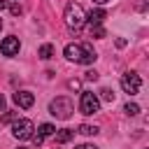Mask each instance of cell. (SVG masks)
<instances>
[{
    "label": "cell",
    "mask_w": 149,
    "mask_h": 149,
    "mask_svg": "<svg viewBox=\"0 0 149 149\" xmlns=\"http://www.w3.org/2000/svg\"><path fill=\"white\" fill-rule=\"evenodd\" d=\"M105 16H107L105 9H91V14L86 16V21H88L91 26H100V23L105 21Z\"/></svg>",
    "instance_id": "obj_10"
},
{
    "label": "cell",
    "mask_w": 149,
    "mask_h": 149,
    "mask_svg": "<svg viewBox=\"0 0 149 149\" xmlns=\"http://www.w3.org/2000/svg\"><path fill=\"white\" fill-rule=\"evenodd\" d=\"M65 23L70 26V28H74V30H79L81 26H84V21H86V12H84V7L81 5H77V2H68V7H65Z\"/></svg>",
    "instance_id": "obj_2"
},
{
    "label": "cell",
    "mask_w": 149,
    "mask_h": 149,
    "mask_svg": "<svg viewBox=\"0 0 149 149\" xmlns=\"http://www.w3.org/2000/svg\"><path fill=\"white\" fill-rule=\"evenodd\" d=\"M19 37H14V35H9V37H5L2 42H0V51L5 54V56H16L19 54Z\"/></svg>",
    "instance_id": "obj_7"
},
{
    "label": "cell",
    "mask_w": 149,
    "mask_h": 149,
    "mask_svg": "<svg viewBox=\"0 0 149 149\" xmlns=\"http://www.w3.org/2000/svg\"><path fill=\"white\" fill-rule=\"evenodd\" d=\"M65 58L72 61V63L88 65V63H93L98 56H95V51H93L91 44H86V42H72V44L65 47Z\"/></svg>",
    "instance_id": "obj_1"
},
{
    "label": "cell",
    "mask_w": 149,
    "mask_h": 149,
    "mask_svg": "<svg viewBox=\"0 0 149 149\" xmlns=\"http://www.w3.org/2000/svg\"><path fill=\"white\" fill-rule=\"evenodd\" d=\"M16 119V112H5L2 116H0V123H9V121H14Z\"/></svg>",
    "instance_id": "obj_16"
},
{
    "label": "cell",
    "mask_w": 149,
    "mask_h": 149,
    "mask_svg": "<svg viewBox=\"0 0 149 149\" xmlns=\"http://www.w3.org/2000/svg\"><path fill=\"white\" fill-rule=\"evenodd\" d=\"M19 149H23V147H19Z\"/></svg>",
    "instance_id": "obj_26"
},
{
    "label": "cell",
    "mask_w": 149,
    "mask_h": 149,
    "mask_svg": "<svg viewBox=\"0 0 149 149\" xmlns=\"http://www.w3.org/2000/svg\"><path fill=\"white\" fill-rule=\"evenodd\" d=\"M37 56H40L42 61H49V58L54 56V47H51V44H42L40 51H37Z\"/></svg>",
    "instance_id": "obj_12"
},
{
    "label": "cell",
    "mask_w": 149,
    "mask_h": 149,
    "mask_svg": "<svg viewBox=\"0 0 149 149\" xmlns=\"http://www.w3.org/2000/svg\"><path fill=\"white\" fill-rule=\"evenodd\" d=\"M33 130H35V126H33L30 119H16L14 126H12V135L16 140H30L33 137Z\"/></svg>",
    "instance_id": "obj_5"
},
{
    "label": "cell",
    "mask_w": 149,
    "mask_h": 149,
    "mask_svg": "<svg viewBox=\"0 0 149 149\" xmlns=\"http://www.w3.org/2000/svg\"><path fill=\"white\" fill-rule=\"evenodd\" d=\"M140 86H142V79H140L137 72H126V74H121V88H123L128 95H135V93L140 91Z\"/></svg>",
    "instance_id": "obj_6"
},
{
    "label": "cell",
    "mask_w": 149,
    "mask_h": 149,
    "mask_svg": "<svg viewBox=\"0 0 149 149\" xmlns=\"http://www.w3.org/2000/svg\"><path fill=\"white\" fill-rule=\"evenodd\" d=\"M123 112H126V114H130V116H135V114H137V112H140V107H137V105H135V102H128V105H126V107H123Z\"/></svg>",
    "instance_id": "obj_14"
},
{
    "label": "cell",
    "mask_w": 149,
    "mask_h": 149,
    "mask_svg": "<svg viewBox=\"0 0 149 149\" xmlns=\"http://www.w3.org/2000/svg\"><path fill=\"white\" fill-rule=\"evenodd\" d=\"M0 28H2V19H0Z\"/></svg>",
    "instance_id": "obj_25"
},
{
    "label": "cell",
    "mask_w": 149,
    "mask_h": 149,
    "mask_svg": "<svg viewBox=\"0 0 149 149\" xmlns=\"http://www.w3.org/2000/svg\"><path fill=\"white\" fill-rule=\"evenodd\" d=\"M74 149H98V147H93V144H79V147H74Z\"/></svg>",
    "instance_id": "obj_21"
},
{
    "label": "cell",
    "mask_w": 149,
    "mask_h": 149,
    "mask_svg": "<svg viewBox=\"0 0 149 149\" xmlns=\"http://www.w3.org/2000/svg\"><path fill=\"white\" fill-rule=\"evenodd\" d=\"M79 109H81V114H86V116H91V114H95V112L100 109V100H98V95H95L93 91H81V100H79Z\"/></svg>",
    "instance_id": "obj_4"
},
{
    "label": "cell",
    "mask_w": 149,
    "mask_h": 149,
    "mask_svg": "<svg viewBox=\"0 0 149 149\" xmlns=\"http://www.w3.org/2000/svg\"><path fill=\"white\" fill-rule=\"evenodd\" d=\"M77 133H81V135H95V133H98V128H95V126H88V123H81Z\"/></svg>",
    "instance_id": "obj_13"
},
{
    "label": "cell",
    "mask_w": 149,
    "mask_h": 149,
    "mask_svg": "<svg viewBox=\"0 0 149 149\" xmlns=\"http://www.w3.org/2000/svg\"><path fill=\"white\" fill-rule=\"evenodd\" d=\"M68 86H70V88H79V86H81V81H79V79H70V84H68Z\"/></svg>",
    "instance_id": "obj_19"
},
{
    "label": "cell",
    "mask_w": 149,
    "mask_h": 149,
    "mask_svg": "<svg viewBox=\"0 0 149 149\" xmlns=\"http://www.w3.org/2000/svg\"><path fill=\"white\" fill-rule=\"evenodd\" d=\"M12 100H14L21 109H28V107L35 105V95H33L30 91H16V93L12 95Z\"/></svg>",
    "instance_id": "obj_8"
},
{
    "label": "cell",
    "mask_w": 149,
    "mask_h": 149,
    "mask_svg": "<svg viewBox=\"0 0 149 149\" xmlns=\"http://www.w3.org/2000/svg\"><path fill=\"white\" fill-rule=\"evenodd\" d=\"M91 35L100 40V37H105V28H100V26H91Z\"/></svg>",
    "instance_id": "obj_15"
},
{
    "label": "cell",
    "mask_w": 149,
    "mask_h": 149,
    "mask_svg": "<svg viewBox=\"0 0 149 149\" xmlns=\"http://www.w3.org/2000/svg\"><path fill=\"white\" fill-rule=\"evenodd\" d=\"M95 5H105V2H109V0H93Z\"/></svg>",
    "instance_id": "obj_24"
},
{
    "label": "cell",
    "mask_w": 149,
    "mask_h": 149,
    "mask_svg": "<svg viewBox=\"0 0 149 149\" xmlns=\"http://www.w3.org/2000/svg\"><path fill=\"white\" fill-rule=\"evenodd\" d=\"M49 112L56 116V119H70L72 116V112H74V107H72V102H70V98H56V100H51V105H49Z\"/></svg>",
    "instance_id": "obj_3"
},
{
    "label": "cell",
    "mask_w": 149,
    "mask_h": 149,
    "mask_svg": "<svg viewBox=\"0 0 149 149\" xmlns=\"http://www.w3.org/2000/svg\"><path fill=\"white\" fill-rule=\"evenodd\" d=\"M54 135H56V142H58V144H65V142H70V140L74 137V130H72V128H61V130L54 133Z\"/></svg>",
    "instance_id": "obj_11"
},
{
    "label": "cell",
    "mask_w": 149,
    "mask_h": 149,
    "mask_svg": "<svg viewBox=\"0 0 149 149\" xmlns=\"http://www.w3.org/2000/svg\"><path fill=\"white\" fill-rule=\"evenodd\" d=\"M54 133H56V128H54L51 123H42V126H40V133L33 135V140H35V144H42V140L49 137V135H54Z\"/></svg>",
    "instance_id": "obj_9"
},
{
    "label": "cell",
    "mask_w": 149,
    "mask_h": 149,
    "mask_svg": "<svg viewBox=\"0 0 149 149\" xmlns=\"http://www.w3.org/2000/svg\"><path fill=\"white\" fill-rule=\"evenodd\" d=\"M86 79H88V81H95V79H98V72H95V70H88V72H86Z\"/></svg>",
    "instance_id": "obj_18"
},
{
    "label": "cell",
    "mask_w": 149,
    "mask_h": 149,
    "mask_svg": "<svg viewBox=\"0 0 149 149\" xmlns=\"http://www.w3.org/2000/svg\"><path fill=\"white\" fill-rule=\"evenodd\" d=\"M0 112H5V95L0 93Z\"/></svg>",
    "instance_id": "obj_22"
},
{
    "label": "cell",
    "mask_w": 149,
    "mask_h": 149,
    "mask_svg": "<svg viewBox=\"0 0 149 149\" xmlns=\"http://www.w3.org/2000/svg\"><path fill=\"white\" fill-rule=\"evenodd\" d=\"M100 93H102V100H107V102L114 100V91H112V88H102Z\"/></svg>",
    "instance_id": "obj_17"
},
{
    "label": "cell",
    "mask_w": 149,
    "mask_h": 149,
    "mask_svg": "<svg viewBox=\"0 0 149 149\" xmlns=\"http://www.w3.org/2000/svg\"><path fill=\"white\" fill-rule=\"evenodd\" d=\"M9 12H12V14H21V7H19V5H12Z\"/></svg>",
    "instance_id": "obj_20"
},
{
    "label": "cell",
    "mask_w": 149,
    "mask_h": 149,
    "mask_svg": "<svg viewBox=\"0 0 149 149\" xmlns=\"http://www.w3.org/2000/svg\"><path fill=\"white\" fill-rule=\"evenodd\" d=\"M7 7H9V2L7 0H0V9H7Z\"/></svg>",
    "instance_id": "obj_23"
}]
</instances>
